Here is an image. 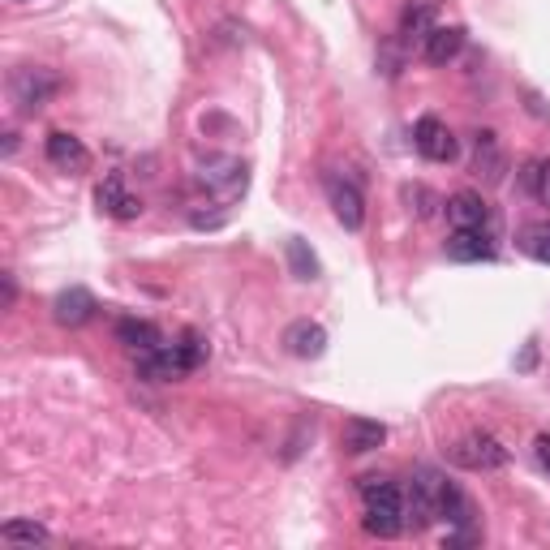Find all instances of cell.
<instances>
[{
  "label": "cell",
  "instance_id": "cell-7",
  "mask_svg": "<svg viewBox=\"0 0 550 550\" xmlns=\"http://www.w3.org/2000/svg\"><path fill=\"white\" fill-rule=\"evenodd\" d=\"M413 147L422 151L430 164H452L456 159V138L439 117H422L413 125Z\"/></svg>",
  "mask_w": 550,
  "mask_h": 550
},
{
  "label": "cell",
  "instance_id": "cell-2",
  "mask_svg": "<svg viewBox=\"0 0 550 550\" xmlns=\"http://www.w3.org/2000/svg\"><path fill=\"white\" fill-rule=\"evenodd\" d=\"M361 525L374 538H396L409 525V516H404V490L396 482H387V477H361Z\"/></svg>",
  "mask_w": 550,
  "mask_h": 550
},
{
  "label": "cell",
  "instance_id": "cell-23",
  "mask_svg": "<svg viewBox=\"0 0 550 550\" xmlns=\"http://www.w3.org/2000/svg\"><path fill=\"white\" fill-rule=\"evenodd\" d=\"M288 267H293L297 280H318V258L306 250V241H288Z\"/></svg>",
  "mask_w": 550,
  "mask_h": 550
},
{
  "label": "cell",
  "instance_id": "cell-6",
  "mask_svg": "<svg viewBox=\"0 0 550 550\" xmlns=\"http://www.w3.org/2000/svg\"><path fill=\"white\" fill-rule=\"evenodd\" d=\"M452 465L473 469V473H495V469L508 465V447H503L495 434L473 430V434H465V439L452 447Z\"/></svg>",
  "mask_w": 550,
  "mask_h": 550
},
{
  "label": "cell",
  "instance_id": "cell-3",
  "mask_svg": "<svg viewBox=\"0 0 550 550\" xmlns=\"http://www.w3.org/2000/svg\"><path fill=\"white\" fill-rule=\"evenodd\" d=\"M194 181L215 207H233V202L250 190V168H245L237 155H207L194 168Z\"/></svg>",
  "mask_w": 550,
  "mask_h": 550
},
{
  "label": "cell",
  "instance_id": "cell-11",
  "mask_svg": "<svg viewBox=\"0 0 550 550\" xmlns=\"http://www.w3.org/2000/svg\"><path fill=\"white\" fill-rule=\"evenodd\" d=\"M340 443H344V452H353V456L379 452V447L387 443V426L374 422V417H349L344 430H340Z\"/></svg>",
  "mask_w": 550,
  "mask_h": 550
},
{
  "label": "cell",
  "instance_id": "cell-1",
  "mask_svg": "<svg viewBox=\"0 0 550 550\" xmlns=\"http://www.w3.org/2000/svg\"><path fill=\"white\" fill-rule=\"evenodd\" d=\"M207 340L194 336V331H185L177 344H155V349L138 353V374L147 383H177L185 374H194L202 361H207Z\"/></svg>",
  "mask_w": 550,
  "mask_h": 550
},
{
  "label": "cell",
  "instance_id": "cell-22",
  "mask_svg": "<svg viewBox=\"0 0 550 550\" xmlns=\"http://www.w3.org/2000/svg\"><path fill=\"white\" fill-rule=\"evenodd\" d=\"M520 185H525L542 207H550V159H529L525 172H520Z\"/></svg>",
  "mask_w": 550,
  "mask_h": 550
},
{
  "label": "cell",
  "instance_id": "cell-28",
  "mask_svg": "<svg viewBox=\"0 0 550 550\" xmlns=\"http://www.w3.org/2000/svg\"><path fill=\"white\" fill-rule=\"evenodd\" d=\"M22 5H26V0H22Z\"/></svg>",
  "mask_w": 550,
  "mask_h": 550
},
{
  "label": "cell",
  "instance_id": "cell-12",
  "mask_svg": "<svg viewBox=\"0 0 550 550\" xmlns=\"http://www.w3.org/2000/svg\"><path fill=\"white\" fill-rule=\"evenodd\" d=\"M447 220L452 228H490V202L477 190H460L447 198Z\"/></svg>",
  "mask_w": 550,
  "mask_h": 550
},
{
  "label": "cell",
  "instance_id": "cell-5",
  "mask_svg": "<svg viewBox=\"0 0 550 550\" xmlns=\"http://www.w3.org/2000/svg\"><path fill=\"white\" fill-rule=\"evenodd\" d=\"M61 91V78L52 69H39V65H22L9 74V99L18 104L22 112H43L52 104V95Z\"/></svg>",
  "mask_w": 550,
  "mask_h": 550
},
{
  "label": "cell",
  "instance_id": "cell-9",
  "mask_svg": "<svg viewBox=\"0 0 550 550\" xmlns=\"http://www.w3.org/2000/svg\"><path fill=\"white\" fill-rule=\"evenodd\" d=\"M447 258H456V263H490L495 258V233L490 228H452Z\"/></svg>",
  "mask_w": 550,
  "mask_h": 550
},
{
  "label": "cell",
  "instance_id": "cell-16",
  "mask_svg": "<svg viewBox=\"0 0 550 550\" xmlns=\"http://www.w3.org/2000/svg\"><path fill=\"white\" fill-rule=\"evenodd\" d=\"M284 344H288V353L301 357V361H310V357H323L327 353V331L310 323V318H301V323H293L284 331Z\"/></svg>",
  "mask_w": 550,
  "mask_h": 550
},
{
  "label": "cell",
  "instance_id": "cell-10",
  "mask_svg": "<svg viewBox=\"0 0 550 550\" xmlns=\"http://www.w3.org/2000/svg\"><path fill=\"white\" fill-rule=\"evenodd\" d=\"M473 172H477V177H482L486 185H499L503 172H508V159H503V151H499V134H495V129H477Z\"/></svg>",
  "mask_w": 550,
  "mask_h": 550
},
{
  "label": "cell",
  "instance_id": "cell-13",
  "mask_svg": "<svg viewBox=\"0 0 550 550\" xmlns=\"http://www.w3.org/2000/svg\"><path fill=\"white\" fill-rule=\"evenodd\" d=\"M48 164L61 168V172H82L86 164H91V151L82 147V138L65 134V129H56V134H48Z\"/></svg>",
  "mask_w": 550,
  "mask_h": 550
},
{
  "label": "cell",
  "instance_id": "cell-19",
  "mask_svg": "<svg viewBox=\"0 0 550 550\" xmlns=\"http://www.w3.org/2000/svg\"><path fill=\"white\" fill-rule=\"evenodd\" d=\"M434 13H439V9H434V0H409V5H404V13H400V35L404 39H422L426 43V35L434 31V26H439V22H434Z\"/></svg>",
  "mask_w": 550,
  "mask_h": 550
},
{
  "label": "cell",
  "instance_id": "cell-25",
  "mask_svg": "<svg viewBox=\"0 0 550 550\" xmlns=\"http://www.w3.org/2000/svg\"><path fill=\"white\" fill-rule=\"evenodd\" d=\"M533 452H538V465L550 473V434H538V443H533Z\"/></svg>",
  "mask_w": 550,
  "mask_h": 550
},
{
  "label": "cell",
  "instance_id": "cell-17",
  "mask_svg": "<svg viewBox=\"0 0 550 550\" xmlns=\"http://www.w3.org/2000/svg\"><path fill=\"white\" fill-rule=\"evenodd\" d=\"M460 48H465V26H434V31L426 35V43H422L430 65H452L460 56Z\"/></svg>",
  "mask_w": 550,
  "mask_h": 550
},
{
  "label": "cell",
  "instance_id": "cell-4",
  "mask_svg": "<svg viewBox=\"0 0 550 550\" xmlns=\"http://www.w3.org/2000/svg\"><path fill=\"white\" fill-rule=\"evenodd\" d=\"M443 490H447V477L430 465H417L413 469V486L404 495V516H409L413 529H430L439 520V503H443Z\"/></svg>",
  "mask_w": 550,
  "mask_h": 550
},
{
  "label": "cell",
  "instance_id": "cell-15",
  "mask_svg": "<svg viewBox=\"0 0 550 550\" xmlns=\"http://www.w3.org/2000/svg\"><path fill=\"white\" fill-rule=\"evenodd\" d=\"M95 198H99V207H104L108 215H117V220H138V215H142V198L125 194L121 172H112V177H104V185H99V190H95Z\"/></svg>",
  "mask_w": 550,
  "mask_h": 550
},
{
  "label": "cell",
  "instance_id": "cell-18",
  "mask_svg": "<svg viewBox=\"0 0 550 550\" xmlns=\"http://www.w3.org/2000/svg\"><path fill=\"white\" fill-rule=\"evenodd\" d=\"M117 344H125L129 353H147V349H155V344H164V336H159V327L151 323V318H121Z\"/></svg>",
  "mask_w": 550,
  "mask_h": 550
},
{
  "label": "cell",
  "instance_id": "cell-26",
  "mask_svg": "<svg viewBox=\"0 0 550 550\" xmlns=\"http://www.w3.org/2000/svg\"><path fill=\"white\" fill-rule=\"evenodd\" d=\"M0 284H5V306H13V301H18V284H13V275L5 271V275H0Z\"/></svg>",
  "mask_w": 550,
  "mask_h": 550
},
{
  "label": "cell",
  "instance_id": "cell-24",
  "mask_svg": "<svg viewBox=\"0 0 550 550\" xmlns=\"http://www.w3.org/2000/svg\"><path fill=\"white\" fill-rule=\"evenodd\" d=\"M404 198H409V202H417V215H430L434 207H439V202H434V194L426 190V185H409V190H404Z\"/></svg>",
  "mask_w": 550,
  "mask_h": 550
},
{
  "label": "cell",
  "instance_id": "cell-8",
  "mask_svg": "<svg viewBox=\"0 0 550 550\" xmlns=\"http://www.w3.org/2000/svg\"><path fill=\"white\" fill-rule=\"evenodd\" d=\"M327 198H331V211L336 220L349 228V233H361L366 228V198L353 181H340V177H327Z\"/></svg>",
  "mask_w": 550,
  "mask_h": 550
},
{
  "label": "cell",
  "instance_id": "cell-27",
  "mask_svg": "<svg viewBox=\"0 0 550 550\" xmlns=\"http://www.w3.org/2000/svg\"><path fill=\"white\" fill-rule=\"evenodd\" d=\"M18 151V134H13V129H5V155H13Z\"/></svg>",
  "mask_w": 550,
  "mask_h": 550
},
{
  "label": "cell",
  "instance_id": "cell-20",
  "mask_svg": "<svg viewBox=\"0 0 550 550\" xmlns=\"http://www.w3.org/2000/svg\"><path fill=\"white\" fill-rule=\"evenodd\" d=\"M516 245L520 254H529L533 263H546L550 267V220H533L516 233Z\"/></svg>",
  "mask_w": 550,
  "mask_h": 550
},
{
  "label": "cell",
  "instance_id": "cell-21",
  "mask_svg": "<svg viewBox=\"0 0 550 550\" xmlns=\"http://www.w3.org/2000/svg\"><path fill=\"white\" fill-rule=\"evenodd\" d=\"M0 538L9 546H48L52 533L43 529L39 520H5V525H0Z\"/></svg>",
  "mask_w": 550,
  "mask_h": 550
},
{
  "label": "cell",
  "instance_id": "cell-14",
  "mask_svg": "<svg viewBox=\"0 0 550 550\" xmlns=\"http://www.w3.org/2000/svg\"><path fill=\"white\" fill-rule=\"evenodd\" d=\"M95 297L86 293V288H65V293H56L52 301V318L61 327H82V323H91V314H95Z\"/></svg>",
  "mask_w": 550,
  "mask_h": 550
}]
</instances>
